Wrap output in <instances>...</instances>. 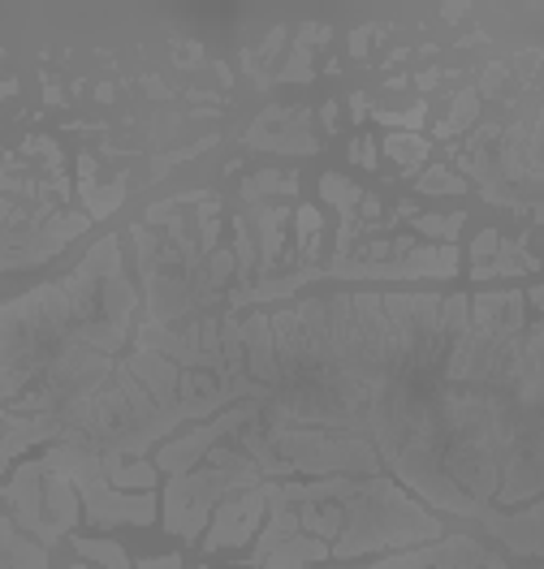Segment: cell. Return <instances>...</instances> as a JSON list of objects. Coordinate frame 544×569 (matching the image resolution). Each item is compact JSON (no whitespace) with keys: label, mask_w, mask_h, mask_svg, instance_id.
Segmentation results:
<instances>
[{"label":"cell","mask_w":544,"mask_h":569,"mask_svg":"<svg viewBox=\"0 0 544 569\" xmlns=\"http://www.w3.org/2000/svg\"><path fill=\"white\" fill-rule=\"evenodd\" d=\"M424 190H454V194H458V190H463V181L449 178V173H441V169H433V173L424 178Z\"/></svg>","instance_id":"cell-7"},{"label":"cell","mask_w":544,"mask_h":569,"mask_svg":"<svg viewBox=\"0 0 544 569\" xmlns=\"http://www.w3.org/2000/svg\"><path fill=\"white\" fill-rule=\"evenodd\" d=\"M268 509V497H264V483H255V488H243V497H229L225 505L217 509V522H212V531H208V548H229V543H243V539H251L255 522H259V513Z\"/></svg>","instance_id":"cell-4"},{"label":"cell","mask_w":544,"mask_h":569,"mask_svg":"<svg viewBox=\"0 0 544 569\" xmlns=\"http://www.w3.org/2000/svg\"><path fill=\"white\" fill-rule=\"evenodd\" d=\"M325 557H328V543H320V539H286V548H281V552H268L264 566L298 569V566H307V561H325Z\"/></svg>","instance_id":"cell-5"},{"label":"cell","mask_w":544,"mask_h":569,"mask_svg":"<svg viewBox=\"0 0 544 569\" xmlns=\"http://www.w3.org/2000/svg\"><path fill=\"white\" fill-rule=\"evenodd\" d=\"M78 552L91 557V561H100L105 569H130L126 552H121L112 539H78Z\"/></svg>","instance_id":"cell-6"},{"label":"cell","mask_w":544,"mask_h":569,"mask_svg":"<svg viewBox=\"0 0 544 569\" xmlns=\"http://www.w3.org/2000/svg\"><path fill=\"white\" fill-rule=\"evenodd\" d=\"M255 483H264V470L251 458L217 449L208 470H199V475H174V483L165 492V527L174 535H181V539H199L212 500L225 497V492L255 488Z\"/></svg>","instance_id":"cell-1"},{"label":"cell","mask_w":544,"mask_h":569,"mask_svg":"<svg viewBox=\"0 0 544 569\" xmlns=\"http://www.w3.org/2000/svg\"><path fill=\"white\" fill-rule=\"evenodd\" d=\"M255 415H259V406H243V410H229V415H220L217 423L195 427L190 436H181V440L165 445V449L156 453V470L186 475L190 466L199 462V453H208V449H212V440H217V436H225V431H234V427H243V423H251Z\"/></svg>","instance_id":"cell-3"},{"label":"cell","mask_w":544,"mask_h":569,"mask_svg":"<svg viewBox=\"0 0 544 569\" xmlns=\"http://www.w3.org/2000/svg\"><path fill=\"white\" fill-rule=\"evenodd\" d=\"M78 569H82V566H78Z\"/></svg>","instance_id":"cell-9"},{"label":"cell","mask_w":544,"mask_h":569,"mask_svg":"<svg viewBox=\"0 0 544 569\" xmlns=\"http://www.w3.org/2000/svg\"><path fill=\"white\" fill-rule=\"evenodd\" d=\"M493 247H497V233H493V229H488V233H484V238H479V247H475V250H479V254H484V250H493Z\"/></svg>","instance_id":"cell-8"},{"label":"cell","mask_w":544,"mask_h":569,"mask_svg":"<svg viewBox=\"0 0 544 569\" xmlns=\"http://www.w3.org/2000/svg\"><path fill=\"white\" fill-rule=\"evenodd\" d=\"M39 470L48 475H66L78 497L87 500V518L96 527H121V522H135V527H147L156 522V497L151 492H117L105 479V462L100 453H87L78 445H66V449H52Z\"/></svg>","instance_id":"cell-2"}]
</instances>
